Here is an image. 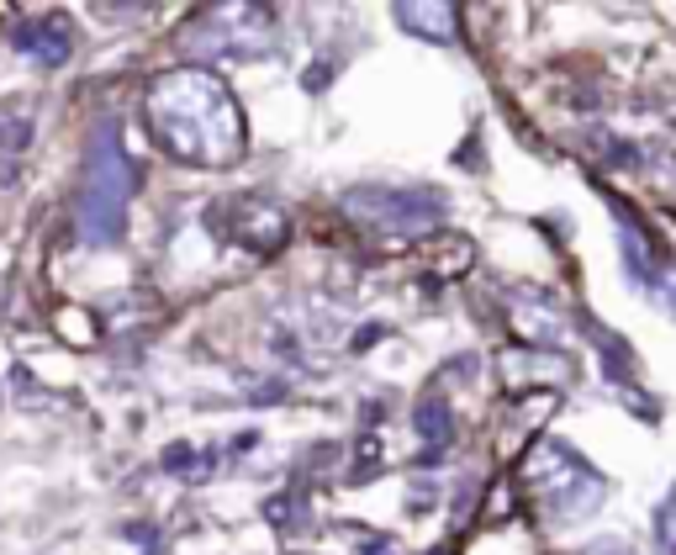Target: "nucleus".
I'll use <instances>...</instances> for the list:
<instances>
[{"mask_svg": "<svg viewBox=\"0 0 676 555\" xmlns=\"http://www.w3.org/2000/svg\"><path fill=\"white\" fill-rule=\"evenodd\" d=\"M148 127L180 164H222L243 143L233 96L201 69L164 74L148 90Z\"/></svg>", "mask_w": 676, "mask_h": 555, "instance_id": "obj_1", "label": "nucleus"}, {"mask_svg": "<svg viewBox=\"0 0 676 555\" xmlns=\"http://www.w3.org/2000/svg\"><path fill=\"white\" fill-rule=\"evenodd\" d=\"M138 170L117 148V133H101L85 164V191H80V233L85 244H111L127 222V196H133Z\"/></svg>", "mask_w": 676, "mask_h": 555, "instance_id": "obj_2", "label": "nucleus"}, {"mask_svg": "<svg viewBox=\"0 0 676 555\" xmlns=\"http://www.w3.org/2000/svg\"><path fill=\"white\" fill-rule=\"evenodd\" d=\"M354 217H370L381 228H434L439 222V196L434 191H397V185H360L344 196Z\"/></svg>", "mask_w": 676, "mask_h": 555, "instance_id": "obj_3", "label": "nucleus"}, {"mask_svg": "<svg viewBox=\"0 0 676 555\" xmlns=\"http://www.w3.org/2000/svg\"><path fill=\"white\" fill-rule=\"evenodd\" d=\"M217 233L238 238L243 249L270 254V249L286 244V212H280V207H265V201H238L233 212H217Z\"/></svg>", "mask_w": 676, "mask_h": 555, "instance_id": "obj_4", "label": "nucleus"}, {"mask_svg": "<svg viewBox=\"0 0 676 555\" xmlns=\"http://www.w3.org/2000/svg\"><path fill=\"white\" fill-rule=\"evenodd\" d=\"M11 43L22 48V53H32L37 64H64L69 53H74V32H69V22L64 16H43V22H22L11 32Z\"/></svg>", "mask_w": 676, "mask_h": 555, "instance_id": "obj_5", "label": "nucleus"}, {"mask_svg": "<svg viewBox=\"0 0 676 555\" xmlns=\"http://www.w3.org/2000/svg\"><path fill=\"white\" fill-rule=\"evenodd\" d=\"M507 318H513V328H518L529 344H550V339H560V333H566L560 307L550 302V296H539V291H518L513 307H507Z\"/></svg>", "mask_w": 676, "mask_h": 555, "instance_id": "obj_6", "label": "nucleus"}, {"mask_svg": "<svg viewBox=\"0 0 676 555\" xmlns=\"http://www.w3.org/2000/svg\"><path fill=\"white\" fill-rule=\"evenodd\" d=\"M502 370L518 381H555V376H566L571 365L560 355H544V349H513V355H502Z\"/></svg>", "mask_w": 676, "mask_h": 555, "instance_id": "obj_7", "label": "nucleus"}, {"mask_svg": "<svg viewBox=\"0 0 676 555\" xmlns=\"http://www.w3.org/2000/svg\"><path fill=\"white\" fill-rule=\"evenodd\" d=\"M418 434H423V444L428 450H444L449 439H455V423H449V402L439 397V392H428L423 402H418Z\"/></svg>", "mask_w": 676, "mask_h": 555, "instance_id": "obj_8", "label": "nucleus"}, {"mask_svg": "<svg viewBox=\"0 0 676 555\" xmlns=\"http://www.w3.org/2000/svg\"><path fill=\"white\" fill-rule=\"evenodd\" d=\"M397 16L407 27H434L439 43H449V22H455V11H449V6H402Z\"/></svg>", "mask_w": 676, "mask_h": 555, "instance_id": "obj_9", "label": "nucleus"}, {"mask_svg": "<svg viewBox=\"0 0 676 555\" xmlns=\"http://www.w3.org/2000/svg\"><path fill=\"white\" fill-rule=\"evenodd\" d=\"M655 529H661V540H666V545H676V487H671V497H666L661 518H655Z\"/></svg>", "mask_w": 676, "mask_h": 555, "instance_id": "obj_10", "label": "nucleus"}, {"mask_svg": "<svg viewBox=\"0 0 676 555\" xmlns=\"http://www.w3.org/2000/svg\"><path fill=\"white\" fill-rule=\"evenodd\" d=\"M0 138H6L11 148H27L32 143V122L22 117V122H6V127H0Z\"/></svg>", "mask_w": 676, "mask_h": 555, "instance_id": "obj_11", "label": "nucleus"}, {"mask_svg": "<svg viewBox=\"0 0 676 555\" xmlns=\"http://www.w3.org/2000/svg\"><path fill=\"white\" fill-rule=\"evenodd\" d=\"M16 180H22V164H16V159H0V185H16Z\"/></svg>", "mask_w": 676, "mask_h": 555, "instance_id": "obj_12", "label": "nucleus"}, {"mask_svg": "<svg viewBox=\"0 0 676 555\" xmlns=\"http://www.w3.org/2000/svg\"><path fill=\"white\" fill-rule=\"evenodd\" d=\"M597 555H629V550H618V545H608V550H597Z\"/></svg>", "mask_w": 676, "mask_h": 555, "instance_id": "obj_13", "label": "nucleus"}, {"mask_svg": "<svg viewBox=\"0 0 676 555\" xmlns=\"http://www.w3.org/2000/svg\"><path fill=\"white\" fill-rule=\"evenodd\" d=\"M671 312H676V275H671Z\"/></svg>", "mask_w": 676, "mask_h": 555, "instance_id": "obj_14", "label": "nucleus"}]
</instances>
